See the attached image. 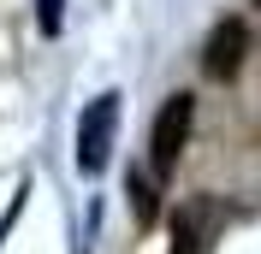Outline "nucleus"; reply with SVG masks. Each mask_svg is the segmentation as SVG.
Returning a JSON list of instances; mask_svg holds the SVG:
<instances>
[{
    "mask_svg": "<svg viewBox=\"0 0 261 254\" xmlns=\"http://www.w3.org/2000/svg\"><path fill=\"white\" fill-rule=\"evenodd\" d=\"M190 118H196L190 95H172L161 112H154V130H148V166H154V177H166L172 166H178L184 142H190Z\"/></svg>",
    "mask_w": 261,
    "mask_h": 254,
    "instance_id": "1",
    "label": "nucleus"
},
{
    "mask_svg": "<svg viewBox=\"0 0 261 254\" xmlns=\"http://www.w3.org/2000/svg\"><path fill=\"white\" fill-rule=\"evenodd\" d=\"M113 136H119V95H95L77 118V166L83 172H101L107 154H113Z\"/></svg>",
    "mask_w": 261,
    "mask_h": 254,
    "instance_id": "2",
    "label": "nucleus"
},
{
    "mask_svg": "<svg viewBox=\"0 0 261 254\" xmlns=\"http://www.w3.org/2000/svg\"><path fill=\"white\" fill-rule=\"evenodd\" d=\"M202 65H208V77H231V71L244 65V24H238V18L214 30V42H208V59H202Z\"/></svg>",
    "mask_w": 261,
    "mask_h": 254,
    "instance_id": "3",
    "label": "nucleus"
},
{
    "mask_svg": "<svg viewBox=\"0 0 261 254\" xmlns=\"http://www.w3.org/2000/svg\"><path fill=\"white\" fill-rule=\"evenodd\" d=\"M172 254H208V207H184L172 219Z\"/></svg>",
    "mask_w": 261,
    "mask_h": 254,
    "instance_id": "4",
    "label": "nucleus"
},
{
    "mask_svg": "<svg viewBox=\"0 0 261 254\" xmlns=\"http://www.w3.org/2000/svg\"><path fill=\"white\" fill-rule=\"evenodd\" d=\"M36 18H42V30H48V36H60V24H65V0H36Z\"/></svg>",
    "mask_w": 261,
    "mask_h": 254,
    "instance_id": "5",
    "label": "nucleus"
},
{
    "mask_svg": "<svg viewBox=\"0 0 261 254\" xmlns=\"http://www.w3.org/2000/svg\"><path fill=\"white\" fill-rule=\"evenodd\" d=\"M130 195H137V219H154V189L143 177H130Z\"/></svg>",
    "mask_w": 261,
    "mask_h": 254,
    "instance_id": "6",
    "label": "nucleus"
}]
</instances>
